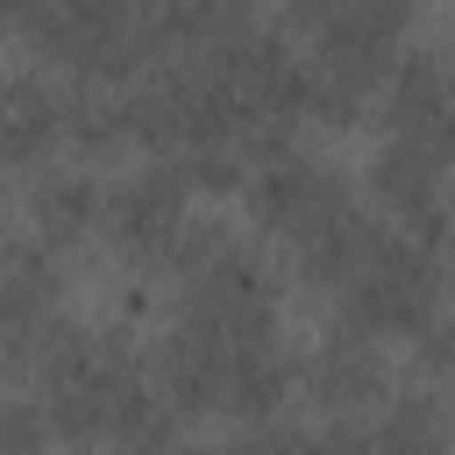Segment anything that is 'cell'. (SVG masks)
I'll use <instances>...</instances> for the list:
<instances>
[{"label": "cell", "instance_id": "2", "mask_svg": "<svg viewBox=\"0 0 455 455\" xmlns=\"http://www.w3.org/2000/svg\"><path fill=\"white\" fill-rule=\"evenodd\" d=\"M185 228H192V185L178 178V164H142L100 199V235L135 263H171Z\"/></svg>", "mask_w": 455, "mask_h": 455}, {"label": "cell", "instance_id": "6", "mask_svg": "<svg viewBox=\"0 0 455 455\" xmlns=\"http://www.w3.org/2000/svg\"><path fill=\"white\" fill-rule=\"evenodd\" d=\"M100 199H107V185L85 164H36V185H28V228H36V242L43 249L78 242L85 228H100Z\"/></svg>", "mask_w": 455, "mask_h": 455}, {"label": "cell", "instance_id": "7", "mask_svg": "<svg viewBox=\"0 0 455 455\" xmlns=\"http://www.w3.org/2000/svg\"><path fill=\"white\" fill-rule=\"evenodd\" d=\"M0 455H57V419L43 412V398L0 391Z\"/></svg>", "mask_w": 455, "mask_h": 455}, {"label": "cell", "instance_id": "5", "mask_svg": "<svg viewBox=\"0 0 455 455\" xmlns=\"http://www.w3.org/2000/svg\"><path fill=\"white\" fill-rule=\"evenodd\" d=\"M57 135H71V100L36 71L0 78V164H50Z\"/></svg>", "mask_w": 455, "mask_h": 455}, {"label": "cell", "instance_id": "3", "mask_svg": "<svg viewBox=\"0 0 455 455\" xmlns=\"http://www.w3.org/2000/svg\"><path fill=\"white\" fill-rule=\"evenodd\" d=\"M355 192L320 164V156H306V149H270L256 171H249V206H256V220L270 228V235H284V249L306 235V228H320L334 206H348Z\"/></svg>", "mask_w": 455, "mask_h": 455}, {"label": "cell", "instance_id": "1", "mask_svg": "<svg viewBox=\"0 0 455 455\" xmlns=\"http://www.w3.org/2000/svg\"><path fill=\"white\" fill-rule=\"evenodd\" d=\"M334 306H341V327H355L370 341H419L441 320V263L427 242H412L384 220L370 256L334 284Z\"/></svg>", "mask_w": 455, "mask_h": 455}, {"label": "cell", "instance_id": "8", "mask_svg": "<svg viewBox=\"0 0 455 455\" xmlns=\"http://www.w3.org/2000/svg\"><path fill=\"white\" fill-rule=\"evenodd\" d=\"M164 455H235V441H171Z\"/></svg>", "mask_w": 455, "mask_h": 455}, {"label": "cell", "instance_id": "4", "mask_svg": "<svg viewBox=\"0 0 455 455\" xmlns=\"http://www.w3.org/2000/svg\"><path fill=\"white\" fill-rule=\"evenodd\" d=\"M299 384H306L334 419H348V412H377V405L391 398L384 341H370V334H355V327H334V334L299 363Z\"/></svg>", "mask_w": 455, "mask_h": 455}]
</instances>
